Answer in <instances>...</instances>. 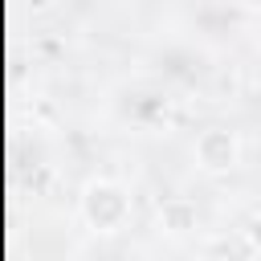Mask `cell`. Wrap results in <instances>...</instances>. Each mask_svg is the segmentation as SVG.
<instances>
[{
  "label": "cell",
  "mask_w": 261,
  "mask_h": 261,
  "mask_svg": "<svg viewBox=\"0 0 261 261\" xmlns=\"http://www.w3.org/2000/svg\"><path fill=\"white\" fill-rule=\"evenodd\" d=\"M82 216H86L94 228L114 232V228H122V220L130 216V200H126V192H122L114 179H94V184L86 188V196H82Z\"/></svg>",
  "instance_id": "6da1fadb"
},
{
  "label": "cell",
  "mask_w": 261,
  "mask_h": 261,
  "mask_svg": "<svg viewBox=\"0 0 261 261\" xmlns=\"http://www.w3.org/2000/svg\"><path fill=\"white\" fill-rule=\"evenodd\" d=\"M155 73H159L163 82H171V86L192 90L196 82L208 77V57L196 53L192 45H167L163 53H155Z\"/></svg>",
  "instance_id": "7a4b0ae2"
},
{
  "label": "cell",
  "mask_w": 261,
  "mask_h": 261,
  "mask_svg": "<svg viewBox=\"0 0 261 261\" xmlns=\"http://www.w3.org/2000/svg\"><path fill=\"white\" fill-rule=\"evenodd\" d=\"M188 20L196 24V33H204L208 41H228L241 29V8L232 0H200L192 4Z\"/></svg>",
  "instance_id": "3957f363"
},
{
  "label": "cell",
  "mask_w": 261,
  "mask_h": 261,
  "mask_svg": "<svg viewBox=\"0 0 261 261\" xmlns=\"http://www.w3.org/2000/svg\"><path fill=\"white\" fill-rule=\"evenodd\" d=\"M196 159L200 167L208 171H228L237 163V139L224 130V126H208L200 139H196Z\"/></svg>",
  "instance_id": "277c9868"
},
{
  "label": "cell",
  "mask_w": 261,
  "mask_h": 261,
  "mask_svg": "<svg viewBox=\"0 0 261 261\" xmlns=\"http://www.w3.org/2000/svg\"><path fill=\"white\" fill-rule=\"evenodd\" d=\"M122 114L139 126H155V122L167 118V98L151 86H135V90L122 94Z\"/></svg>",
  "instance_id": "5b68a950"
},
{
  "label": "cell",
  "mask_w": 261,
  "mask_h": 261,
  "mask_svg": "<svg viewBox=\"0 0 261 261\" xmlns=\"http://www.w3.org/2000/svg\"><path fill=\"white\" fill-rule=\"evenodd\" d=\"M163 224H167L171 232H188V228L196 224V212H192L188 204H167V208H163Z\"/></svg>",
  "instance_id": "8992f818"
}]
</instances>
